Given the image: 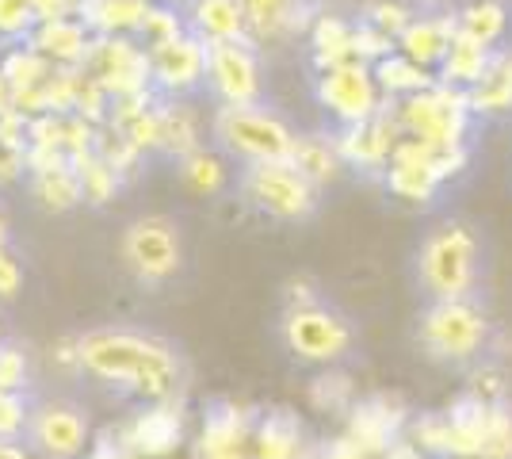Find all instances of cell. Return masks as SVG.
<instances>
[{
	"label": "cell",
	"instance_id": "1",
	"mask_svg": "<svg viewBox=\"0 0 512 459\" xmlns=\"http://www.w3.org/2000/svg\"><path fill=\"white\" fill-rule=\"evenodd\" d=\"M81 368L104 383L138 394L146 402H169L180 387V360L176 352L146 333L130 329H96L77 341Z\"/></svg>",
	"mask_w": 512,
	"mask_h": 459
},
{
	"label": "cell",
	"instance_id": "2",
	"mask_svg": "<svg viewBox=\"0 0 512 459\" xmlns=\"http://www.w3.org/2000/svg\"><path fill=\"white\" fill-rule=\"evenodd\" d=\"M417 276L432 295V303L470 299L478 284V238L463 222L436 226L417 253Z\"/></svg>",
	"mask_w": 512,
	"mask_h": 459
},
{
	"label": "cell",
	"instance_id": "3",
	"mask_svg": "<svg viewBox=\"0 0 512 459\" xmlns=\"http://www.w3.org/2000/svg\"><path fill=\"white\" fill-rule=\"evenodd\" d=\"M214 142L230 157H241L245 165H264V161H287L299 134L291 131L276 111L260 108H218L211 123Z\"/></svg>",
	"mask_w": 512,
	"mask_h": 459
},
{
	"label": "cell",
	"instance_id": "4",
	"mask_svg": "<svg viewBox=\"0 0 512 459\" xmlns=\"http://www.w3.org/2000/svg\"><path fill=\"white\" fill-rule=\"evenodd\" d=\"M394 111H398L402 138H413L421 146L451 150V146H463V138H467L470 104H467V92H459V88H448L436 81L428 92L398 100Z\"/></svg>",
	"mask_w": 512,
	"mask_h": 459
},
{
	"label": "cell",
	"instance_id": "5",
	"mask_svg": "<svg viewBox=\"0 0 512 459\" xmlns=\"http://www.w3.org/2000/svg\"><path fill=\"white\" fill-rule=\"evenodd\" d=\"M241 192L256 211L283 222L306 219L318 207V188L291 165V161H264V165H245L241 173Z\"/></svg>",
	"mask_w": 512,
	"mask_h": 459
},
{
	"label": "cell",
	"instance_id": "6",
	"mask_svg": "<svg viewBox=\"0 0 512 459\" xmlns=\"http://www.w3.org/2000/svg\"><path fill=\"white\" fill-rule=\"evenodd\" d=\"M490 337L486 310L470 299H448V303H432L421 318V341L432 356L463 364L470 356H478Z\"/></svg>",
	"mask_w": 512,
	"mask_h": 459
},
{
	"label": "cell",
	"instance_id": "7",
	"mask_svg": "<svg viewBox=\"0 0 512 459\" xmlns=\"http://www.w3.org/2000/svg\"><path fill=\"white\" fill-rule=\"evenodd\" d=\"M123 261L142 280V284H165L180 272L184 249H180V230L165 215H146L134 219L123 234Z\"/></svg>",
	"mask_w": 512,
	"mask_h": 459
},
{
	"label": "cell",
	"instance_id": "8",
	"mask_svg": "<svg viewBox=\"0 0 512 459\" xmlns=\"http://www.w3.org/2000/svg\"><path fill=\"white\" fill-rule=\"evenodd\" d=\"M314 92H318L321 108L341 123V131L360 127L383 111V92L375 81V69L363 66V62H344L337 69H325Z\"/></svg>",
	"mask_w": 512,
	"mask_h": 459
},
{
	"label": "cell",
	"instance_id": "9",
	"mask_svg": "<svg viewBox=\"0 0 512 459\" xmlns=\"http://www.w3.org/2000/svg\"><path fill=\"white\" fill-rule=\"evenodd\" d=\"M207 88L218 108H253L260 104V58L253 39L241 43H207Z\"/></svg>",
	"mask_w": 512,
	"mask_h": 459
},
{
	"label": "cell",
	"instance_id": "10",
	"mask_svg": "<svg viewBox=\"0 0 512 459\" xmlns=\"http://www.w3.org/2000/svg\"><path fill=\"white\" fill-rule=\"evenodd\" d=\"M85 73L104 88L111 100H127L138 92H153L150 54L127 35H104L92 43Z\"/></svg>",
	"mask_w": 512,
	"mask_h": 459
},
{
	"label": "cell",
	"instance_id": "11",
	"mask_svg": "<svg viewBox=\"0 0 512 459\" xmlns=\"http://www.w3.org/2000/svg\"><path fill=\"white\" fill-rule=\"evenodd\" d=\"M283 341L299 360L310 364H333L341 360L352 345V329L341 314L325 310V306H291L283 318Z\"/></svg>",
	"mask_w": 512,
	"mask_h": 459
},
{
	"label": "cell",
	"instance_id": "12",
	"mask_svg": "<svg viewBox=\"0 0 512 459\" xmlns=\"http://www.w3.org/2000/svg\"><path fill=\"white\" fill-rule=\"evenodd\" d=\"M146 54H150V81L161 96L180 100L199 85H207V43L195 39L192 31L169 43L146 46Z\"/></svg>",
	"mask_w": 512,
	"mask_h": 459
},
{
	"label": "cell",
	"instance_id": "13",
	"mask_svg": "<svg viewBox=\"0 0 512 459\" xmlns=\"http://www.w3.org/2000/svg\"><path fill=\"white\" fill-rule=\"evenodd\" d=\"M337 153H341L344 165H356V169H386L390 157L402 142V127H398V111L394 100L383 104V111L375 119H367L360 127H348L337 138Z\"/></svg>",
	"mask_w": 512,
	"mask_h": 459
},
{
	"label": "cell",
	"instance_id": "14",
	"mask_svg": "<svg viewBox=\"0 0 512 459\" xmlns=\"http://www.w3.org/2000/svg\"><path fill=\"white\" fill-rule=\"evenodd\" d=\"M27 429L46 459H77L88 444V417L73 406H43L31 414Z\"/></svg>",
	"mask_w": 512,
	"mask_h": 459
},
{
	"label": "cell",
	"instance_id": "15",
	"mask_svg": "<svg viewBox=\"0 0 512 459\" xmlns=\"http://www.w3.org/2000/svg\"><path fill=\"white\" fill-rule=\"evenodd\" d=\"M455 35H459L455 8H444V12H417V20L398 35V50L406 54L409 62H417V66H425L436 73L440 62L448 58Z\"/></svg>",
	"mask_w": 512,
	"mask_h": 459
},
{
	"label": "cell",
	"instance_id": "16",
	"mask_svg": "<svg viewBox=\"0 0 512 459\" xmlns=\"http://www.w3.org/2000/svg\"><path fill=\"white\" fill-rule=\"evenodd\" d=\"M92 43H96V35L88 31L81 16L39 23V27L31 31V39H27V46H35L46 62L58 69H85L88 54H92Z\"/></svg>",
	"mask_w": 512,
	"mask_h": 459
},
{
	"label": "cell",
	"instance_id": "17",
	"mask_svg": "<svg viewBox=\"0 0 512 459\" xmlns=\"http://www.w3.org/2000/svg\"><path fill=\"white\" fill-rule=\"evenodd\" d=\"M245 23H249V39H283V35H299L310 31L314 4L310 0H237Z\"/></svg>",
	"mask_w": 512,
	"mask_h": 459
},
{
	"label": "cell",
	"instance_id": "18",
	"mask_svg": "<svg viewBox=\"0 0 512 459\" xmlns=\"http://www.w3.org/2000/svg\"><path fill=\"white\" fill-rule=\"evenodd\" d=\"M184 23L203 43H241L249 39V23L237 0H188Z\"/></svg>",
	"mask_w": 512,
	"mask_h": 459
},
{
	"label": "cell",
	"instance_id": "19",
	"mask_svg": "<svg viewBox=\"0 0 512 459\" xmlns=\"http://www.w3.org/2000/svg\"><path fill=\"white\" fill-rule=\"evenodd\" d=\"M150 0H81L77 16L85 27L104 39V35H142V23L150 16Z\"/></svg>",
	"mask_w": 512,
	"mask_h": 459
},
{
	"label": "cell",
	"instance_id": "20",
	"mask_svg": "<svg viewBox=\"0 0 512 459\" xmlns=\"http://www.w3.org/2000/svg\"><path fill=\"white\" fill-rule=\"evenodd\" d=\"M470 115H505L512 111V46L493 50L486 73L467 88Z\"/></svg>",
	"mask_w": 512,
	"mask_h": 459
},
{
	"label": "cell",
	"instance_id": "21",
	"mask_svg": "<svg viewBox=\"0 0 512 459\" xmlns=\"http://www.w3.org/2000/svg\"><path fill=\"white\" fill-rule=\"evenodd\" d=\"M310 54L321 73L344 66V62H356V23L329 16V12L318 16L310 23Z\"/></svg>",
	"mask_w": 512,
	"mask_h": 459
},
{
	"label": "cell",
	"instance_id": "22",
	"mask_svg": "<svg viewBox=\"0 0 512 459\" xmlns=\"http://www.w3.org/2000/svg\"><path fill=\"white\" fill-rule=\"evenodd\" d=\"M490 58H493V46L474 43V39H467V35H455L448 58H444L440 69H436V81L448 88H459V92H467V88L486 73Z\"/></svg>",
	"mask_w": 512,
	"mask_h": 459
},
{
	"label": "cell",
	"instance_id": "23",
	"mask_svg": "<svg viewBox=\"0 0 512 459\" xmlns=\"http://www.w3.org/2000/svg\"><path fill=\"white\" fill-rule=\"evenodd\" d=\"M375 81H379V92L390 96V100H409V96H417V92H428V88L436 85V73L425 66H417V62H409L402 50H394L390 58L383 62H375Z\"/></svg>",
	"mask_w": 512,
	"mask_h": 459
},
{
	"label": "cell",
	"instance_id": "24",
	"mask_svg": "<svg viewBox=\"0 0 512 459\" xmlns=\"http://www.w3.org/2000/svg\"><path fill=\"white\" fill-rule=\"evenodd\" d=\"M287 161H291L314 188L337 180V173H341V165H344L341 153H337V142H329V138H321V134H299Z\"/></svg>",
	"mask_w": 512,
	"mask_h": 459
},
{
	"label": "cell",
	"instance_id": "25",
	"mask_svg": "<svg viewBox=\"0 0 512 459\" xmlns=\"http://www.w3.org/2000/svg\"><path fill=\"white\" fill-rule=\"evenodd\" d=\"M176 440H180V410H172L165 402H157L150 414H142L130 425V444L142 456H165Z\"/></svg>",
	"mask_w": 512,
	"mask_h": 459
},
{
	"label": "cell",
	"instance_id": "26",
	"mask_svg": "<svg viewBox=\"0 0 512 459\" xmlns=\"http://www.w3.org/2000/svg\"><path fill=\"white\" fill-rule=\"evenodd\" d=\"M0 73H4V81L12 85V96L23 100V96H31V92H39V88H43V81L54 73V66L46 62L35 46L16 43V46H8V50H4V58H0Z\"/></svg>",
	"mask_w": 512,
	"mask_h": 459
},
{
	"label": "cell",
	"instance_id": "27",
	"mask_svg": "<svg viewBox=\"0 0 512 459\" xmlns=\"http://www.w3.org/2000/svg\"><path fill=\"white\" fill-rule=\"evenodd\" d=\"M459 35H467L482 46H497L509 31V4L505 0H470L455 12Z\"/></svg>",
	"mask_w": 512,
	"mask_h": 459
},
{
	"label": "cell",
	"instance_id": "28",
	"mask_svg": "<svg viewBox=\"0 0 512 459\" xmlns=\"http://www.w3.org/2000/svg\"><path fill=\"white\" fill-rule=\"evenodd\" d=\"M31 196L43 203L46 211L62 215V211H73L77 203H85V192H81V176L69 165H58V169H43V173H31Z\"/></svg>",
	"mask_w": 512,
	"mask_h": 459
},
{
	"label": "cell",
	"instance_id": "29",
	"mask_svg": "<svg viewBox=\"0 0 512 459\" xmlns=\"http://www.w3.org/2000/svg\"><path fill=\"white\" fill-rule=\"evenodd\" d=\"M199 115L188 104H176V100H161V150L184 161L188 153L203 150L199 142Z\"/></svg>",
	"mask_w": 512,
	"mask_h": 459
},
{
	"label": "cell",
	"instance_id": "30",
	"mask_svg": "<svg viewBox=\"0 0 512 459\" xmlns=\"http://www.w3.org/2000/svg\"><path fill=\"white\" fill-rule=\"evenodd\" d=\"M394 425H398V414H390V402L371 398V402L356 406V414H352V444L386 448L390 437H394Z\"/></svg>",
	"mask_w": 512,
	"mask_h": 459
},
{
	"label": "cell",
	"instance_id": "31",
	"mask_svg": "<svg viewBox=\"0 0 512 459\" xmlns=\"http://www.w3.org/2000/svg\"><path fill=\"white\" fill-rule=\"evenodd\" d=\"M73 169H77V176H81L85 203H92V207H104V203H111V199H115L123 173H119L115 165H107L96 150L85 153V157H73Z\"/></svg>",
	"mask_w": 512,
	"mask_h": 459
},
{
	"label": "cell",
	"instance_id": "32",
	"mask_svg": "<svg viewBox=\"0 0 512 459\" xmlns=\"http://www.w3.org/2000/svg\"><path fill=\"white\" fill-rule=\"evenodd\" d=\"M180 176H184V184H188L192 192L214 196V192L226 188V161L211 150H195L180 161Z\"/></svg>",
	"mask_w": 512,
	"mask_h": 459
},
{
	"label": "cell",
	"instance_id": "33",
	"mask_svg": "<svg viewBox=\"0 0 512 459\" xmlns=\"http://www.w3.org/2000/svg\"><path fill=\"white\" fill-rule=\"evenodd\" d=\"M299 444V429H295V421L283 414H272L264 425H260V433H256V456L260 459H295V448Z\"/></svg>",
	"mask_w": 512,
	"mask_h": 459
},
{
	"label": "cell",
	"instance_id": "34",
	"mask_svg": "<svg viewBox=\"0 0 512 459\" xmlns=\"http://www.w3.org/2000/svg\"><path fill=\"white\" fill-rule=\"evenodd\" d=\"M360 20L371 23V27H379L383 35H390V39L398 43V35L417 20V12H413L409 0H367V8H363Z\"/></svg>",
	"mask_w": 512,
	"mask_h": 459
},
{
	"label": "cell",
	"instance_id": "35",
	"mask_svg": "<svg viewBox=\"0 0 512 459\" xmlns=\"http://www.w3.org/2000/svg\"><path fill=\"white\" fill-rule=\"evenodd\" d=\"M35 27L39 20L31 12V0H0V43H27Z\"/></svg>",
	"mask_w": 512,
	"mask_h": 459
},
{
	"label": "cell",
	"instance_id": "36",
	"mask_svg": "<svg viewBox=\"0 0 512 459\" xmlns=\"http://www.w3.org/2000/svg\"><path fill=\"white\" fill-rule=\"evenodd\" d=\"M398 50V43L390 39V35H383L379 27H371V23H356V62H363V66H375V62H383V58H390Z\"/></svg>",
	"mask_w": 512,
	"mask_h": 459
},
{
	"label": "cell",
	"instance_id": "37",
	"mask_svg": "<svg viewBox=\"0 0 512 459\" xmlns=\"http://www.w3.org/2000/svg\"><path fill=\"white\" fill-rule=\"evenodd\" d=\"M176 35H184V20L172 12L169 4H153L146 23H142V39L146 46H157V43H169Z\"/></svg>",
	"mask_w": 512,
	"mask_h": 459
},
{
	"label": "cell",
	"instance_id": "38",
	"mask_svg": "<svg viewBox=\"0 0 512 459\" xmlns=\"http://www.w3.org/2000/svg\"><path fill=\"white\" fill-rule=\"evenodd\" d=\"M31 425V410L16 391H0V440H16Z\"/></svg>",
	"mask_w": 512,
	"mask_h": 459
},
{
	"label": "cell",
	"instance_id": "39",
	"mask_svg": "<svg viewBox=\"0 0 512 459\" xmlns=\"http://www.w3.org/2000/svg\"><path fill=\"white\" fill-rule=\"evenodd\" d=\"M27 387V356L16 345H0V391L20 394Z\"/></svg>",
	"mask_w": 512,
	"mask_h": 459
},
{
	"label": "cell",
	"instance_id": "40",
	"mask_svg": "<svg viewBox=\"0 0 512 459\" xmlns=\"http://www.w3.org/2000/svg\"><path fill=\"white\" fill-rule=\"evenodd\" d=\"M27 173V146H16L8 138H0V188L16 184Z\"/></svg>",
	"mask_w": 512,
	"mask_h": 459
},
{
	"label": "cell",
	"instance_id": "41",
	"mask_svg": "<svg viewBox=\"0 0 512 459\" xmlns=\"http://www.w3.org/2000/svg\"><path fill=\"white\" fill-rule=\"evenodd\" d=\"M310 394H314L318 406H344L348 394H352V383H348L344 375H321Z\"/></svg>",
	"mask_w": 512,
	"mask_h": 459
},
{
	"label": "cell",
	"instance_id": "42",
	"mask_svg": "<svg viewBox=\"0 0 512 459\" xmlns=\"http://www.w3.org/2000/svg\"><path fill=\"white\" fill-rule=\"evenodd\" d=\"M77 8H81V0H31V12L39 23L69 20V16H77Z\"/></svg>",
	"mask_w": 512,
	"mask_h": 459
},
{
	"label": "cell",
	"instance_id": "43",
	"mask_svg": "<svg viewBox=\"0 0 512 459\" xmlns=\"http://www.w3.org/2000/svg\"><path fill=\"white\" fill-rule=\"evenodd\" d=\"M23 284V268L20 261L8 253V249H0V299H12Z\"/></svg>",
	"mask_w": 512,
	"mask_h": 459
},
{
	"label": "cell",
	"instance_id": "44",
	"mask_svg": "<svg viewBox=\"0 0 512 459\" xmlns=\"http://www.w3.org/2000/svg\"><path fill=\"white\" fill-rule=\"evenodd\" d=\"M0 459H35L27 448H20L16 440H0Z\"/></svg>",
	"mask_w": 512,
	"mask_h": 459
},
{
	"label": "cell",
	"instance_id": "45",
	"mask_svg": "<svg viewBox=\"0 0 512 459\" xmlns=\"http://www.w3.org/2000/svg\"><path fill=\"white\" fill-rule=\"evenodd\" d=\"M12 108H16V96H12V85H8L4 73H0V115H8Z\"/></svg>",
	"mask_w": 512,
	"mask_h": 459
},
{
	"label": "cell",
	"instance_id": "46",
	"mask_svg": "<svg viewBox=\"0 0 512 459\" xmlns=\"http://www.w3.org/2000/svg\"><path fill=\"white\" fill-rule=\"evenodd\" d=\"M0 249H8V219H4V211H0Z\"/></svg>",
	"mask_w": 512,
	"mask_h": 459
},
{
	"label": "cell",
	"instance_id": "47",
	"mask_svg": "<svg viewBox=\"0 0 512 459\" xmlns=\"http://www.w3.org/2000/svg\"><path fill=\"white\" fill-rule=\"evenodd\" d=\"M92 459H119V456H115L111 448H96V452H92Z\"/></svg>",
	"mask_w": 512,
	"mask_h": 459
},
{
	"label": "cell",
	"instance_id": "48",
	"mask_svg": "<svg viewBox=\"0 0 512 459\" xmlns=\"http://www.w3.org/2000/svg\"><path fill=\"white\" fill-rule=\"evenodd\" d=\"M150 4H169V0H150Z\"/></svg>",
	"mask_w": 512,
	"mask_h": 459
},
{
	"label": "cell",
	"instance_id": "49",
	"mask_svg": "<svg viewBox=\"0 0 512 459\" xmlns=\"http://www.w3.org/2000/svg\"><path fill=\"white\" fill-rule=\"evenodd\" d=\"M0 345H4V341H0Z\"/></svg>",
	"mask_w": 512,
	"mask_h": 459
}]
</instances>
